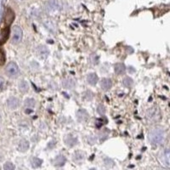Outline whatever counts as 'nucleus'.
<instances>
[{"instance_id":"24","label":"nucleus","mask_w":170,"mask_h":170,"mask_svg":"<svg viewBox=\"0 0 170 170\" xmlns=\"http://www.w3.org/2000/svg\"><path fill=\"white\" fill-rule=\"evenodd\" d=\"M6 61V56H5V53L4 51L1 48H0V66H3Z\"/></svg>"},{"instance_id":"4","label":"nucleus","mask_w":170,"mask_h":170,"mask_svg":"<svg viewBox=\"0 0 170 170\" xmlns=\"http://www.w3.org/2000/svg\"><path fill=\"white\" fill-rule=\"evenodd\" d=\"M23 37V32L20 26H16L13 28V33H12V43L14 44H17L22 40Z\"/></svg>"},{"instance_id":"25","label":"nucleus","mask_w":170,"mask_h":170,"mask_svg":"<svg viewBox=\"0 0 170 170\" xmlns=\"http://www.w3.org/2000/svg\"><path fill=\"white\" fill-rule=\"evenodd\" d=\"M15 168L16 167L14 166V164L11 163V162H6L4 166V168L5 170H13L15 169Z\"/></svg>"},{"instance_id":"9","label":"nucleus","mask_w":170,"mask_h":170,"mask_svg":"<svg viewBox=\"0 0 170 170\" xmlns=\"http://www.w3.org/2000/svg\"><path fill=\"white\" fill-rule=\"evenodd\" d=\"M112 86V82L111 79L103 78L100 82V87L103 91H108Z\"/></svg>"},{"instance_id":"12","label":"nucleus","mask_w":170,"mask_h":170,"mask_svg":"<svg viewBox=\"0 0 170 170\" xmlns=\"http://www.w3.org/2000/svg\"><path fill=\"white\" fill-rule=\"evenodd\" d=\"M67 159L65 158V156L63 155H59L56 158H54V165L56 167H61L66 163Z\"/></svg>"},{"instance_id":"21","label":"nucleus","mask_w":170,"mask_h":170,"mask_svg":"<svg viewBox=\"0 0 170 170\" xmlns=\"http://www.w3.org/2000/svg\"><path fill=\"white\" fill-rule=\"evenodd\" d=\"M84 154L82 152H76L74 155V161L76 162H81L84 160Z\"/></svg>"},{"instance_id":"15","label":"nucleus","mask_w":170,"mask_h":170,"mask_svg":"<svg viewBox=\"0 0 170 170\" xmlns=\"http://www.w3.org/2000/svg\"><path fill=\"white\" fill-rule=\"evenodd\" d=\"M98 76L95 73H89L87 76V82L90 85H95L98 82Z\"/></svg>"},{"instance_id":"26","label":"nucleus","mask_w":170,"mask_h":170,"mask_svg":"<svg viewBox=\"0 0 170 170\" xmlns=\"http://www.w3.org/2000/svg\"><path fill=\"white\" fill-rule=\"evenodd\" d=\"M97 112H98V113L99 114H104L105 113V107H104L102 105H100L99 106H98V108H97Z\"/></svg>"},{"instance_id":"27","label":"nucleus","mask_w":170,"mask_h":170,"mask_svg":"<svg viewBox=\"0 0 170 170\" xmlns=\"http://www.w3.org/2000/svg\"><path fill=\"white\" fill-rule=\"evenodd\" d=\"M4 85H5V81L3 78L0 77V91H2L4 88Z\"/></svg>"},{"instance_id":"13","label":"nucleus","mask_w":170,"mask_h":170,"mask_svg":"<svg viewBox=\"0 0 170 170\" xmlns=\"http://www.w3.org/2000/svg\"><path fill=\"white\" fill-rule=\"evenodd\" d=\"M114 70H115L116 74L123 75L124 74L125 71H126V67H125L124 64H123V63H117V64L115 65Z\"/></svg>"},{"instance_id":"17","label":"nucleus","mask_w":170,"mask_h":170,"mask_svg":"<svg viewBox=\"0 0 170 170\" xmlns=\"http://www.w3.org/2000/svg\"><path fill=\"white\" fill-rule=\"evenodd\" d=\"M46 9L49 12H52V11H55L57 9V4L55 1H50L48 4L46 5Z\"/></svg>"},{"instance_id":"8","label":"nucleus","mask_w":170,"mask_h":170,"mask_svg":"<svg viewBox=\"0 0 170 170\" xmlns=\"http://www.w3.org/2000/svg\"><path fill=\"white\" fill-rule=\"evenodd\" d=\"M9 37V26H6L5 28L1 31L0 33V44H4L5 42L8 40Z\"/></svg>"},{"instance_id":"10","label":"nucleus","mask_w":170,"mask_h":170,"mask_svg":"<svg viewBox=\"0 0 170 170\" xmlns=\"http://www.w3.org/2000/svg\"><path fill=\"white\" fill-rule=\"evenodd\" d=\"M62 86L66 89H73L75 88V82L71 78H65L62 80Z\"/></svg>"},{"instance_id":"1","label":"nucleus","mask_w":170,"mask_h":170,"mask_svg":"<svg viewBox=\"0 0 170 170\" xmlns=\"http://www.w3.org/2000/svg\"><path fill=\"white\" fill-rule=\"evenodd\" d=\"M165 132L161 128H154L149 131L148 139L152 145H160L165 141Z\"/></svg>"},{"instance_id":"7","label":"nucleus","mask_w":170,"mask_h":170,"mask_svg":"<svg viewBox=\"0 0 170 170\" xmlns=\"http://www.w3.org/2000/svg\"><path fill=\"white\" fill-rule=\"evenodd\" d=\"M37 54L41 59H45L49 56V54H50V50H48V48H47L46 46L40 45L37 47Z\"/></svg>"},{"instance_id":"2","label":"nucleus","mask_w":170,"mask_h":170,"mask_svg":"<svg viewBox=\"0 0 170 170\" xmlns=\"http://www.w3.org/2000/svg\"><path fill=\"white\" fill-rule=\"evenodd\" d=\"M146 117L151 123H157L161 119V112L158 106L150 107L146 112Z\"/></svg>"},{"instance_id":"14","label":"nucleus","mask_w":170,"mask_h":170,"mask_svg":"<svg viewBox=\"0 0 170 170\" xmlns=\"http://www.w3.org/2000/svg\"><path fill=\"white\" fill-rule=\"evenodd\" d=\"M77 118L79 122H84L87 120L88 113L85 110H78L77 112Z\"/></svg>"},{"instance_id":"20","label":"nucleus","mask_w":170,"mask_h":170,"mask_svg":"<svg viewBox=\"0 0 170 170\" xmlns=\"http://www.w3.org/2000/svg\"><path fill=\"white\" fill-rule=\"evenodd\" d=\"M28 148H29V143H28L27 141L23 140V141H21V142H20V145H19V149H20V151H26V150H28Z\"/></svg>"},{"instance_id":"11","label":"nucleus","mask_w":170,"mask_h":170,"mask_svg":"<svg viewBox=\"0 0 170 170\" xmlns=\"http://www.w3.org/2000/svg\"><path fill=\"white\" fill-rule=\"evenodd\" d=\"M7 105H8V106L9 109H11V110H14V109H16L18 106H19V105H20V101L19 100L17 99V98H15V97H11V98H9L7 101Z\"/></svg>"},{"instance_id":"19","label":"nucleus","mask_w":170,"mask_h":170,"mask_svg":"<svg viewBox=\"0 0 170 170\" xmlns=\"http://www.w3.org/2000/svg\"><path fill=\"white\" fill-rule=\"evenodd\" d=\"M123 84L126 88L132 87L134 84L133 79L131 78H129V77H125L123 79Z\"/></svg>"},{"instance_id":"16","label":"nucleus","mask_w":170,"mask_h":170,"mask_svg":"<svg viewBox=\"0 0 170 170\" xmlns=\"http://www.w3.org/2000/svg\"><path fill=\"white\" fill-rule=\"evenodd\" d=\"M77 142H78V140H77L74 136H72V135H67V136L66 137V139H65V143H66V145L70 146V147L76 145Z\"/></svg>"},{"instance_id":"3","label":"nucleus","mask_w":170,"mask_h":170,"mask_svg":"<svg viewBox=\"0 0 170 170\" xmlns=\"http://www.w3.org/2000/svg\"><path fill=\"white\" fill-rule=\"evenodd\" d=\"M5 72L8 77L14 78H16L17 76L19 75L20 70H19V67L17 66V64L16 62H9L7 65V67L5 68Z\"/></svg>"},{"instance_id":"22","label":"nucleus","mask_w":170,"mask_h":170,"mask_svg":"<svg viewBox=\"0 0 170 170\" xmlns=\"http://www.w3.org/2000/svg\"><path fill=\"white\" fill-rule=\"evenodd\" d=\"M25 106L26 107L29 108H33L35 106V100L33 99H32V98H30V99H26L25 101Z\"/></svg>"},{"instance_id":"6","label":"nucleus","mask_w":170,"mask_h":170,"mask_svg":"<svg viewBox=\"0 0 170 170\" xmlns=\"http://www.w3.org/2000/svg\"><path fill=\"white\" fill-rule=\"evenodd\" d=\"M14 20H15V13L11 9L8 8L6 9V12L4 15V24L6 26H9L12 24Z\"/></svg>"},{"instance_id":"23","label":"nucleus","mask_w":170,"mask_h":170,"mask_svg":"<svg viewBox=\"0 0 170 170\" xmlns=\"http://www.w3.org/2000/svg\"><path fill=\"white\" fill-rule=\"evenodd\" d=\"M42 162H43V161H42L41 159H39V158H33V160H32V164H33V168H38V167H40L41 166Z\"/></svg>"},{"instance_id":"18","label":"nucleus","mask_w":170,"mask_h":170,"mask_svg":"<svg viewBox=\"0 0 170 170\" xmlns=\"http://www.w3.org/2000/svg\"><path fill=\"white\" fill-rule=\"evenodd\" d=\"M19 88H20L21 92L26 93V92L28 91V89H29V84L26 81H21L20 84H19Z\"/></svg>"},{"instance_id":"5","label":"nucleus","mask_w":170,"mask_h":170,"mask_svg":"<svg viewBox=\"0 0 170 170\" xmlns=\"http://www.w3.org/2000/svg\"><path fill=\"white\" fill-rule=\"evenodd\" d=\"M159 160L163 166L170 168V149H164L160 152Z\"/></svg>"}]
</instances>
